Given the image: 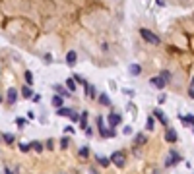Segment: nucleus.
Returning <instances> with one entry per match:
<instances>
[{
	"label": "nucleus",
	"instance_id": "1",
	"mask_svg": "<svg viewBox=\"0 0 194 174\" xmlns=\"http://www.w3.org/2000/svg\"><path fill=\"white\" fill-rule=\"evenodd\" d=\"M140 37H142L146 43H150V45H159V43H161V39H159L155 33H152L150 29H144V27L140 29Z\"/></svg>",
	"mask_w": 194,
	"mask_h": 174
},
{
	"label": "nucleus",
	"instance_id": "2",
	"mask_svg": "<svg viewBox=\"0 0 194 174\" xmlns=\"http://www.w3.org/2000/svg\"><path fill=\"white\" fill-rule=\"evenodd\" d=\"M97 128H99V134L103 137H115L117 135V132L113 130V128H111V130L105 128V118H103V116H97Z\"/></svg>",
	"mask_w": 194,
	"mask_h": 174
},
{
	"label": "nucleus",
	"instance_id": "3",
	"mask_svg": "<svg viewBox=\"0 0 194 174\" xmlns=\"http://www.w3.org/2000/svg\"><path fill=\"white\" fill-rule=\"evenodd\" d=\"M111 162H113L115 166L122 168L124 165H126V157H124V153H122V151H115V153L111 155Z\"/></svg>",
	"mask_w": 194,
	"mask_h": 174
},
{
	"label": "nucleus",
	"instance_id": "4",
	"mask_svg": "<svg viewBox=\"0 0 194 174\" xmlns=\"http://www.w3.org/2000/svg\"><path fill=\"white\" fill-rule=\"evenodd\" d=\"M56 112H58V116H64V118H70L72 122H78V114H76V110H72V108L62 107V108H56Z\"/></svg>",
	"mask_w": 194,
	"mask_h": 174
},
{
	"label": "nucleus",
	"instance_id": "5",
	"mask_svg": "<svg viewBox=\"0 0 194 174\" xmlns=\"http://www.w3.org/2000/svg\"><path fill=\"white\" fill-rule=\"evenodd\" d=\"M150 83L155 87V89H165V85H167V81L161 77V76H153L152 79H150Z\"/></svg>",
	"mask_w": 194,
	"mask_h": 174
},
{
	"label": "nucleus",
	"instance_id": "6",
	"mask_svg": "<svg viewBox=\"0 0 194 174\" xmlns=\"http://www.w3.org/2000/svg\"><path fill=\"white\" fill-rule=\"evenodd\" d=\"M179 161H180V155H179V153H175V151H171L169 159L165 161V166H173V165H177Z\"/></svg>",
	"mask_w": 194,
	"mask_h": 174
},
{
	"label": "nucleus",
	"instance_id": "7",
	"mask_svg": "<svg viewBox=\"0 0 194 174\" xmlns=\"http://www.w3.org/2000/svg\"><path fill=\"white\" fill-rule=\"evenodd\" d=\"M18 101V89L16 87H8V103L14 104Z\"/></svg>",
	"mask_w": 194,
	"mask_h": 174
},
{
	"label": "nucleus",
	"instance_id": "8",
	"mask_svg": "<svg viewBox=\"0 0 194 174\" xmlns=\"http://www.w3.org/2000/svg\"><path fill=\"white\" fill-rule=\"evenodd\" d=\"M120 122H122L120 114H117V112H111V114H109V124H111L113 128H115V126H119Z\"/></svg>",
	"mask_w": 194,
	"mask_h": 174
},
{
	"label": "nucleus",
	"instance_id": "9",
	"mask_svg": "<svg viewBox=\"0 0 194 174\" xmlns=\"http://www.w3.org/2000/svg\"><path fill=\"white\" fill-rule=\"evenodd\" d=\"M165 139H167L169 143H175V141H177V132L173 130V128H171V130H167V132H165Z\"/></svg>",
	"mask_w": 194,
	"mask_h": 174
},
{
	"label": "nucleus",
	"instance_id": "10",
	"mask_svg": "<svg viewBox=\"0 0 194 174\" xmlns=\"http://www.w3.org/2000/svg\"><path fill=\"white\" fill-rule=\"evenodd\" d=\"M76 60H78V54H76L74 50H70V52L66 54V64H68V66H74Z\"/></svg>",
	"mask_w": 194,
	"mask_h": 174
},
{
	"label": "nucleus",
	"instance_id": "11",
	"mask_svg": "<svg viewBox=\"0 0 194 174\" xmlns=\"http://www.w3.org/2000/svg\"><path fill=\"white\" fill-rule=\"evenodd\" d=\"M153 114H155V118H157L159 122H161V124H165V126L169 124V120H167V116H165V114H163L161 110H159V108H155V110H153Z\"/></svg>",
	"mask_w": 194,
	"mask_h": 174
},
{
	"label": "nucleus",
	"instance_id": "12",
	"mask_svg": "<svg viewBox=\"0 0 194 174\" xmlns=\"http://www.w3.org/2000/svg\"><path fill=\"white\" fill-rule=\"evenodd\" d=\"M128 72H130L132 76H140V74H142V66H140V64H130Z\"/></svg>",
	"mask_w": 194,
	"mask_h": 174
},
{
	"label": "nucleus",
	"instance_id": "13",
	"mask_svg": "<svg viewBox=\"0 0 194 174\" xmlns=\"http://www.w3.org/2000/svg\"><path fill=\"white\" fill-rule=\"evenodd\" d=\"M66 87H68V91H70V93H74L78 87H76V79L74 77H68L66 79Z\"/></svg>",
	"mask_w": 194,
	"mask_h": 174
},
{
	"label": "nucleus",
	"instance_id": "14",
	"mask_svg": "<svg viewBox=\"0 0 194 174\" xmlns=\"http://www.w3.org/2000/svg\"><path fill=\"white\" fill-rule=\"evenodd\" d=\"M180 122H182V126H192V124H194V116H192V114L180 116Z\"/></svg>",
	"mask_w": 194,
	"mask_h": 174
},
{
	"label": "nucleus",
	"instance_id": "15",
	"mask_svg": "<svg viewBox=\"0 0 194 174\" xmlns=\"http://www.w3.org/2000/svg\"><path fill=\"white\" fill-rule=\"evenodd\" d=\"M86 93H87V97H91V99H93V97L97 95V91H95V87L91 85V83H86Z\"/></svg>",
	"mask_w": 194,
	"mask_h": 174
},
{
	"label": "nucleus",
	"instance_id": "16",
	"mask_svg": "<svg viewBox=\"0 0 194 174\" xmlns=\"http://www.w3.org/2000/svg\"><path fill=\"white\" fill-rule=\"evenodd\" d=\"M99 104H103V107H109V104H111V99H109V95H105V93H101V95H99Z\"/></svg>",
	"mask_w": 194,
	"mask_h": 174
},
{
	"label": "nucleus",
	"instance_id": "17",
	"mask_svg": "<svg viewBox=\"0 0 194 174\" xmlns=\"http://www.w3.org/2000/svg\"><path fill=\"white\" fill-rule=\"evenodd\" d=\"M53 104H54L56 108H62V97L60 95H54L53 97Z\"/></svg>",
	"mask_w": 194,
	"mask_h": 174
},
{
	"label": "nucleus",
	"instance_id": "18",
	"mask_svg": "<svg viewBox=\"0 0 194 174\" xmlns=\"http://www.w3.org/2000/svg\"><path fill=\"white\" fill-rule=\"evenodd\" d=\"M80 126H82V128H86V126H87V112H86V110L80 114Z\"/></svg>",
	"mask_w": 194,
	"mask_h": 174
},
{
	"label": "nucleus",
	"instance_id": "19",
	"mask_svg": "<svg viewBox=\"0 0 194 174\" xmlns=\"http://www.w3.org/2000/svg\"><path fill=\"white\" fill-rule=\"evenodd\" d=\"M97 162L101 166H109V162H111V159H107V157H101V155H97Z\"/></svg>",
	"mask_w": 194,
	"mask_h": 174
},
{
	"label": "nucleus",
	"instance_id": "20",
	"mask_svg": "<svg viewBox=\"0 0 194 174\" xmlns=\"http://www.w3.org/2000/svg\"><path fill=\"white\" fill-rule=\"evenodd\" d=\"M31 149L37 151V153H41V151H43V143L41 141H31Z\"/></svg>",
	"mask_w": 194,
	"mask_h": 174
},
{
	"label": "nucleus",
	"instance_id": "21",
	"mask_svg": "<svg viewBox=\"0 0 194 174\" xmlns=\"http://www.w3.org/2000/svg\"><path fill=\"white\" fill-rule=\"evenodd\" d=\"M54 91L58 93V95H62V97H68V95H70V91H66V89H62L60 85H54Z\"/></svg>",
	"mask_w": 194,
	"mask_h": 174
},
{
	"label": "nucleus",
	"instance_id": "22",
	"mask_svg": "<svg viewBox=\"0 0 194 174\" xmlns=\"http://www.w3.org/2000/svg\"><path fill=\"white\" fill-rule=\"evenodd\" d=\"M21 95H24V97H27V99H29V97L33 95V91H31V87H29V85H27V87H24V89H21Z\"/></svg>",
	"mask_w": 194,
	"mask_h": 174
},
{
	"label": "nucleus",
	"instance_id": "23",
	"mask_svg": "<svg viewBox=\"0 0 194 174\" xmlns=\"http://www.w3.org/2000/svg\"><path fill=\"white\" fill-rule=\"evenodd\" d=\"M2 137H4V141H6V143H14V135H12V134H4Z\"/></svg>",
	"mask_w": 194,
	"mask_h": 174
},
{
	"label": "nucleus",
	"instance_id": "24",
	"mask_svg": "<svg viewBox=\"0 0 194 174\" xmlns=\"http://www.w3.org/2000/svg\"><path fill=\"white\" fill-rule=\"evenodd\" d=\"M87 155H89V147H82V149H80V157H84V159H86Z\"/></svg>",
	"mask_w": 194,
	"mask_h": 174
},
{
	"label": "nucleus",
	"instance_id": "25",
	"mask_svg": "<svg viewBox=\"0 0 194 174\" xmlns=\"http://www.w3.org/2000/svg\"><path fill=\"white\" fill-rule=\"evenodd\" d=\"M25 81H27V85H33V74L31 72H25Z\"/></svg>",
	"mask_w": 194,
	"mask_h": 174
},
{
	"label": "nucleus",
	"instance_id": "26",
	"mask_svg": "<svg viewBox=\"0 0 194 174\" xmlns=\"http://www.w3.org/2000/svg\"><path fill=\"white\" fill-rule=\"evenodd\" d=\"M19 149L24 151V153H27V151L31 149V143H19Z\"/></svg>",
	"mask_w": 194,
	"mask_h": 174
},
{
	"label": "nucleus",
	"instance_id": "27",
	"mask_svg": "<svg viewBox=\"0 0 194 174\" xmlns=\"http://www.w3.org/2000/svg\"><path fill=\"white\" fill-rule=\"evenodd\" d=\"M161 77H163L165 81H169V79H171V74H169V70H161Z\"/></svg>",
	"mask_w": 194,
	"mask_h": 174
},
{
	"label": "nucleus",
	"instance_id": "28",
	"mask_svg": "<svg viewBox=\"0 0 194 174\" xmlns=\"http://www.w3.org/2000/svg\"><path fill=\"white\" fill-rule=\"evenodd\" d=\"M188 97H194V79H190V87H188Z\"/></svg>",
	"mask_w": 194,
	"mask_h": 174
},
{
	"label": "nucleus",
	"instance_id": "29",
	"mask_svg": "<svg viewBox=\"0 0 194 174\" xmlns=\"http://www.w3.org/2000/svg\"><path fill=\"white\" fill-rule=\"evenodd\" d=\"M146 128H147V130H153V118H147V122H146Z\"/></svg>",
	"mask_w": 194,
	"mask_h": 174
},
{
	"label": "nucleus",
	"instance_id": "30",
	"mask_svg": "<svg viewBox=\"0 0 194 174\" xmlns=\"http://www.w3.org/2000/svg\"><path fill=\"white\" fill-rule=\"evenodd\" d=\"M60 147H62V149L68 147V139H62V141H60Z\"/></svg>",
	"mask_w": 194,
	"mask_h": 174
},
{
	"label": "nucleus",
	"instance_id": "31",
	"mask_svg": "<svg viewBox=\"0 0 194 174\" xmlns=\"http://www.w3.org/2000/svg\"><path fill=\"white\" fill-rule=\"evenodd\" d=\"M6 174H12V170H10V168H6Z\"/></svg>",
	"mask_w": 194,
	"mask_h": 174
},
{
	"label": "nucleus",
	"instance_id": "32",
	"mask_svg": "<svg viewBox=\"0 0 194 174\" xmlns=\"http://www.w3.org/2000/svg\"><path fill=\"white\" fill-rule=\"evenodd\" d=\"M0 103H2V95H0Z\"/></svg>",
	"mask_w": 194,
	"mask_h": 174
}]
</instances>
